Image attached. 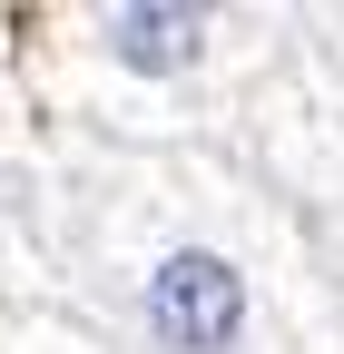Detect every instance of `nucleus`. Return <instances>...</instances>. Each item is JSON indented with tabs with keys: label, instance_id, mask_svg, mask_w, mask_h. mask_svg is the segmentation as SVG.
<instances>
[{
	"label": "nucleus",
	"instance_id": "1",
	"mask_svg": "<svg viewBox=\"0 0 344 354\" xmlns=\"http://www.w3.org/2000/svg\"><path fill=\"white\" fill-rule=\"evenodd\" d=\"M148 335L167 354H236V335H246V276L227 256H207V246L167 256L148 276Z\"/></svg>",
	"mask_w": 344,
	"mask_h": 354
},
{
	"label": "nucleus",
	"instance_id": "2",
	"mask_svg": "<svg viewBox=\"0 0 344 354\" xmlns=\"http://www.w3.org/2000/svg\"><path fill=\"white\" fill-rule=\"evenodd\" d=\"M197 39H207L197 10H108V50H118L128 69H187Z\"/></svg>",
	"mask_w": 344,
	"mask_h": 354
}]
</instances>
